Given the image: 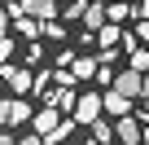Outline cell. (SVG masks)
<instances>
[{"label":"cell","mask_w":149,"mask_h":145,"mask_svg":"<svg viewBox=\"0 0 149 145\" xmlns=\"http://www.w3.org/2000/svg\"><path fill=\"white\" fill-rule=\"evenodd\" d=\"M70 127H74V119H61L53 106H44L40 114H31V132H35L44 145H61V141L70 136Z\"/></svg>","instance_id":"obj_1"},{"label":"cell","mask_w":149,"mask_h":145,"mask_svg":"<svg viewBox=\"0 0 149 145\" xmlns=\"http://www.w3.org/2000/svg\"><path fill=\"white\" fill-rule=\"evenodd\" d=\"M101 119V92H79L74 97V123H97Z\"/></svg>","instance_id":"obj_2"},{"label":"cell","mask_w":149,"mask_h":145,"mask_svg":"<svg viewBox=\"0 0 149 145\" xmlns=\"http://www.w3.org/2000/svg\"><path fill=\"white\" fill-rule=\"evenodd\" d=\"M0 84H5L9 92H31V70L26 66H0Z\"/></svg>","instance_id":"obj_3"},{"label":"cell","mask_w":149,"mask_h":145,"mask_svg":"<svg viewBox=\"0 0 149 145\" xmlns=\"http://www.w3.org/2000/svg\"><path fill=\"white\" fill-rule=\"evenodd\" d=\"M13 9L26 13V18H35V22H48L57 13V0H22V5H13Z\"/></svg>","instance_id":"obj_4"},{"label":"cell","mask_w":149,"mask_h":145,"mask_svg":"<svg viewBox=\"0 0 149 145\" xmlns=\"http://www.w3.org/2000/svg\"><path fill=\"white\" fill-rule=\"evenodd\" d=\"M110 88H114L118 97H127V101H136V97H140V75H136V70H118Z\"/></svg>","instance_id":"obj_5"},{"label":"cell","mask_w":149,"mask_h":145,"mask_svg":"<svg viewBox=\"0 0 149 145\" xmlns=\"http://www.w3.org/2000/svg\"><path fill=\"white\" fill-rule=\"evenodd\" d=\"M5 13H9V27H13L22 40H31V44H35V35H40V22H35V18H26V13H18L13 5H9Z\"/></svg>","instance_id":"obj_6"},{"label":"cell","mask_w":149,"mask_h":145,"mask_svg":"<svg viewBox=\"0 0 149 145\" xmlns=\"http://www.w3.org/2000/svg\"><path fill=\"white\" fill-rule=\"evenodd\" d=\"M114 136H118L123 145H140V123H136L132 114H123V119H114Z\"/></svg>","instance_id":"obj_7"},{"label":"cell","mask_w":149,"mask_h":145,"mask_svg":"<svg viewBox=\"0 0 149 145\" xmlns=\"http://www.w3.org/2000/svg\"><path fill=\"white\" fill-rule=\"evenodd\" d=\"M127 110H132V101H127V97H118L114 88H110V92H101V114H114V119H123Z\"/></svg>","instance_id":"obj_8"},{"label":"cell","mask_w":149,"mask_h":145,"mask_svg":"<svg viewBox=\"0 0 149 145\" xmlns=\"http://www.w3.org/2000/svg\"><path fill=\"white\" fill-rule=\"evenodd\" d=\"M123 40V27H114V22H105V27H97V44L105 48V53H114V44Z\"/></svg>","instance_id":"obj_9"},{"label":"cell","mask_w":149,"mask_h":145,"mask_svg":"<svg viewBox=\"0 0 149 145\" xmlns=\"http://www.w3.org/2000/svg\"><path fill=\"white\" fill-rule=\"evenodd\" d=\"M74 97H79V92H74V88H57V92H48L44 101H48L53 110H74Z\"/></svg>","instance_id":"obj_10"},{"label":"cell","mask_w":149,"mask_h":145,"mask_svg":"<svg viewBox=\"0 0 149 145\" xmlns=\"http://www.w3.org/2000/svg\"><path fill=\"white\" fill-rule=\"evenodd\" d=\"M70 75H74V84H79V79H92L97 75V57H74L70 62Z\"/></svg>","instance_id":"obj_11"},{"label":"cell","mask_w":149,"mask_h":145,"mask_svg":"<svg viewBox=\"0 0 149 145\" xmlns=\"http://www.w3.org/2000/svg\"><path fill=\"white\" fill-rule=\"evenodd\" d=\"M31 114H35V110H31L26 101H9V127H22V123H31Z\"/></svg>","instance_id":"obj_12"},{"label":"cell","mask_w":149,"mask_h":145,"mask_svg":"<svg viewBox=\"0 0 149 145\" xmlns=\"http://www.w3.org/2000/svg\"><path fill=\"white\" fill-rule=\"evenodd\" d=\"M84 22H88V35H92L97 27H105V5H88V9H84Z\"/></svg>","instance_id":"obj_13"},{"label":"cell","mask_w":149,"mask_h":145,"mask_svg":"<svg viewBox=\"0 0 149 145\" xmlns=\"http://www.w3.org/2000/svg\"><path fill=\"white\" fill-rule=\"evenodd\" d=\"M92 141H97V145H110V141H114V123H110V119H97V123H92Z\"/></svg>","instance_id":"obj_14"},{"label":"cell","mask_w":149,"mask_h":145,"mask_svg":"<svg viewBox=\"0 0 149 145\" xmlns=\"http://www.w3.org/2000/svg\"><path fill=\"white\" fill-rule=\"evenodd\" d=\"M105 18H110V22L118 27L123 18H132V5H127V0H114V5H105Z\"/></svg>","instance_id":"obj_15"},{"label":"cell","mask_w":149,"mask_h":145,"mask_svg":"<svg viewBox=\"0 0 149 145\" xmlns=\"http://www.w3.org/2000/svg\"><path fill=\"white\" fill-rule=\"evenodd\" d=\"M127 70L145 75V70H149V48H132V57H127Z\"/></svg>","instance_id":"obj_16"},{"label":"cell","mask_w":149,"mask_h":145,"mask_svg":"<svg viewBox=\"0 0 149 145\" xmlns=\"http://www.w3.org/2000/svg\"><path fill=\"white\" fill-rule=\"evenodd\" d=\"M40 35H48V40H66V27L48 18V22H40Z\"/></svg>","instance_id":"obj_17"},{"label":"cell","mask_w":149,"mask_h":145,"mask_svg":"<svg viewBox=\"0 0 149 145\" xmlns=\"http://www.w3.org/2000/svg\"><path fill=\"white\" fill-rule=\"evenodd\" d=\"M97 79H101V84H114V66H110V62H97Z\"/></svg>","instance_id":"obj_18"},{"label":"cell","mask_w":149,"mask_h":145,"mask_svg":"<svg viewBox=\"0 0 149 145\" xmlns=\"http://www.w3.org/2000/svg\"><path fill=\"white\" fill-rule=\"evenodd\" d=\"M9 57H13V40L5 35V40H0V66H9Z\"/></svg>","instance_id":"obj_19"},{"label":"cell","mask_w":149,"mask_h":145,"mask_svg":"<svg viewBox=\"0 0 149 145\" xmlns=\"http://www.w3.org/2000/svg\"><path fill=\"white\" fill-rule=\"evenodd\" d=\"M40 62H44V48L31 44V48H26V66H40Z\"/></svg>","instance_id":"obj_20"},{"label":"cell","mask_w":149,"mask_h":145,"mask_svg":"<svg viewBox=\"0 0 149 145\" xmlns=\"http://www.w3.org/2000/svg\"><path fill=\"white\" fill-rule=\"evenodd\" d=\"M53 79H57V88H74V75H70V70H57Z\"/></svg>","instance_id":"obj_21"},{"label":"cell","mask_w":149,"mask_h":145,"mask_svg":"<svg viewBox=\"0 0 149 145\" xmlns=\"http://www.w3.org/2000/svg\"><path fill=\"white\" fill-rule=\"evenodd\" d=\"M84 9H88V0H74V5L66 9V18H84Z\"/></svg>","instance_id":"obj_22"},{"label":"cell","mask_w":149,"mask_h":145,"mask_svg":"<svg viewBox=\"0 0 149 145\" xmlns=\"http://www.w3.org/2000/svg\"><path fill=\"white\" fill-rule=\"evenodd\" d=\"M132 40H145V44H149V18H140V27H136V35H132Z\"/></svg>","instance_id":"obj_23"},{"label":"cell","mask_w":149,"mask_h":145,"mask_svg":"<svg viewBox=\"0 0 149 145\" xmlns=\"http://www.w3.org/2000/svg\"><path fill=\"white\" fill-rule=\"evenodd\" d=\"M0 127H9V97H0Z\"/></svg>","instance_id":"obj_24"},{"label":"cell","mask_w":149,"mask_h":145,"mask_svg":"<svg viewBox=\"0 0 149 145\" xmlns=\"http://www.w3.org/2000/svg\"><path fill=\"white\" fill-rule=\"evenodd\" d=\"M18 145H44V141H40L35 132H26V136H18Z\"/></svg>","instance_id":"obj_25"},{"label":"cell","mask_w":149,"mask_h":145,"mask_svg":"<svg viewBox=\"0 0 149 145\" xmlns=\"http://www.w3.org/2000/svg\"><path fill=\"white\" fill-rule=\"evenodd\" d=\"M5 35H9V13L0 9V40H5Z\"/></svg>","instance_id":"obj_26"},{"label":"cell","mask_w":149,"mask_h":145,"mask_svg":"<svg viewBox=\"0 0 149 145\" xmlns=\"http://www.w3.org/2000/svg\"><path fill=\"white\" fill-rule=\"evenodd\" d=\"M140 97L149 101V70H145V75H140Z\"/></svg>","instance_id":"obj_27"},{"label":"cell","mask_w":149,"mask_h":145,"mask_svg":"<svg viewBox=\"0 0 149 145\" xmlns=\"http://www.w3.org/2000/svg\"><path fill=\"white\" fill-rule=\"evenodd\" d=\"M0 145H18V136H9V132H0Z\"/></svg>","instance_id":"obj_28"},{"label":"cell","mask_w":149,"mask_h":145,"mask_svg":"<svg viewBox=\"0 0 149 145\" xmlns=\"http://www.w3.org/2000/svg\"><path fill=\"white\" fill-rule=\"evenodd\" d=\"M140 145H149V123H145V127H140Z\"/></svg>","instance_id":"obj_29"},{"label":"cell","mask_w":149,"mask_h":145,"mask_svg":"<svg viewBox=\"0 0 149 145\" xmlns=\"http://www.w3.org/2000/svg\"><path fill=\"white\" fill-rule=\"evenodd\" d=\"M140 123H149V101H145V110H140Z\"/></svg>","instance_id":"obj_30"},{"label":"cell","mask_w":149,"mask_h":145,"mask_svg":"<svg viewBox=\"0 0 149 145\" xmlns=\"http://www.w3.org/2000/svg\"><path fill=\"white\" fill-rule=\"evenodd\" d=\"M84 145H97V141H92V136H88V141H84Z\"/></svg>","instance_id":"obj_31"},{"label":"cell","mask_w":149,"mask_h":145,"mask_svg":"<svg viewBox=\"0 0 149 145\" xmlns=\"http://www.w3.org/2000/svg\"><path fill=\"white\" fill-rule=\"evenodd\" d=\"M0 92H5V84H0Z\"/></svg>","instance_id":"obj_32"}]
</instances>
